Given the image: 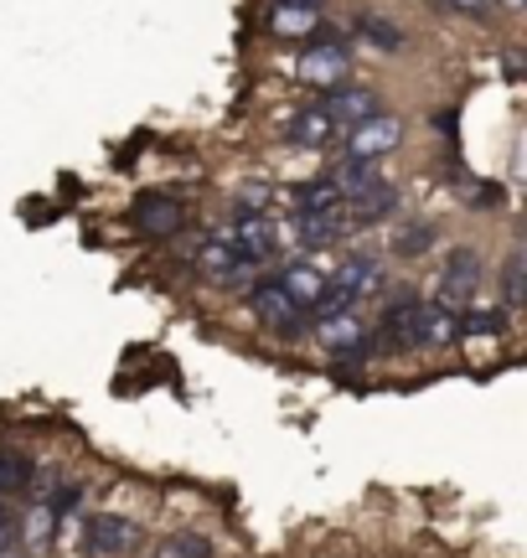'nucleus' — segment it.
<instances>
[{
  "label": "nucleus",
  "instance_id": "0eeeda50",
  "mask_svg": "<svg viewBox=\"0 0 527 558\" xmlns=\"http://www.w3.org/2000/svg\"><path fill=\"white\" fill-rule=\"evenodd\" d=\"M414 347H429V352L461 347V311H455V305H440V300H419V316H414Z\"/></svg>",
  "mask_w": 527,
  "mask_h": 558
},
{
  "label": "nucleus",
  "instance_id": "9d476101",
  "mask_svg": "<svg viewBox=\"0 0 527 558\" xmlns=\"http://www.w3.org/2000/svg\"><path fill=\"white\" fill-rule=\"evenodd\" d=\"M476 284H481V254L476 248H455L445 259V269H440V305H466L470 295H476Z\"/></svg>",
  "mask_w": 527,
  "mask_h": 558
},
{
  "label": "nucleus",
  "instance_id": "5701e85b",
  "mask_svg": "<svg viewBox=\"0 0 527 558\" xmlns=\"http://www.w3.org/2000/svg\"><path fill=\"white\" fill-rule=\"evenodd\" d=\"M52 527H58V512L41 507V501H32V512H26V522H21V538L32 543V554H41V548L52 543Z\"/></svg>",
  "mask_w": 527,
  "mask_h": 558
},
{
  "label": "nucleus",
  "instance_id": "f257e3e1",
  "mask_svg": "<svg viewBox=\"0 0 527 558\" xmlns=\"http://www.w3.org/2000/svg\"><path fill=\"white\" fill-rule=\"evenodd\" d=\"M414 316H419V295H414L408 284L404 290H388L378 326H367V331H372V352H378V357L408 352V347H414Z\"/></svg>",
  "mask_w": 527,
  "mask_h": 558
},
{
  "label": "nucleus",
  "instance_id": "bb28decb",
  "mask_svg": "<svg viewBox=\"0 0 527 558\" xmlns=\"http://www.w3.org/2000/svg\"><path fill=\"white\" fill-rule=\"evenodd\" d=\"M429 243H434V228H429V222H419V228H399V239H393V254L414 259V254H425Z\"/></svg>",
  "mask_w": 527,
  "mask_h": 558
},
{
  "label": "nucleus",
  "instance_id": "39448f33",
  "mask_svg": "<svg viewBox=\"0 0 527 558\" xmlns=\"http://www.w3.org/2000/svg\"><path fill=\"white\" fill-rule=\"evenodd\" d=\"M248 311L269 326V331H280V337H305V311L290 305V295L280 290V279H264L248 290Z\"/></svg>",
  "mask_w": 527,
  "mask_h": 558
},
{
  "label": "nucleus",
  "instance_id": "1a4fd4ad",
  "mask_svg": "<svg viewBox=\"0 0 527 558\" xmlns=\"http://www.w3.org/2000/svg\"><path fill=\"white\" fill-rule=\"evenodd\" d=\"M295 73L305 83H316V88H342L346 73H352V52H346L342 41H321V47H305L301 62H295Z\"/></svg>",
  "mask_w": 527,
  "mask_h": 558
},
{
  "label": "nucleus",
  "instance_id": "4468645a",
  "mask_svg": "<svg viewBox=\"0 0 527 558\" xmlns=\"http://www.w3.org/2000/svg\"><path fill=\"white\" fill-rule=\"evenodd\" d=\"M346 233H352L346 202L336 207V213H295V239H301L305 248H331V243L346 239Z\"/></svg>",
  "mask_w": 527,
  "mask_h": 558
},
{
  "label": "nucleus",
  "instance_id": "412c9836",
  "mask_svg": "<svg viewBox=\"0 0 527 558\" xmlns=\"http://www.w3.org/2000/svg\"><path fill=\"white\" fill-rule=\"evenodd\" d=\"M238 259H244V254H238V248H233L223 233H218V239H207L203 248H197V269H203L207 279H218V284H223V275H228V269H233Z\"/></svg>",
  "mask_w": 527,
  "mask_h": 558
},
{
  "label": "nucleus",
  "instance_id": "6ab92c4d",
  "mask_svg": "<svg viewBox=\"0 0 527 558\" xmlns=\"http://www.w3.org/2000/svg\"><path fill=\"white\" fill-rule=\"evenodd\" d=\"M32 476H37L32 460L21 456V450H5V445H0V501H16L21 492L32 486Z\"/></svg>",
  "mask_w": 527,
  "mask_h": 558
},
{
  "label": "nucleus",
  "instance_id": "c756f323",
  "mask_svg": "<svg viewBox=\"0 0 527 558\" xmlns=\"http://www.w3.org/2000/svg\"><path fill=\"white\" fill-rule=\"evenodd\" d=\"M502 68H507V78H523V52H507V62H502Z\"/></svg>",
  "mask_w": 527,
  "mask_h": 558
},
{
  "label": "nucleus",
  "instance_id": "a878e982",
  "mask_svg": "<svg viewBox=\"0 0 527 558\" xmlns=\"http://www.w3.org/2000/svg\"><path fill=\"white\" fill-rule=\"evenodd\" d=\"M269 202H274V186H269L264 177L238 181V213H259V218H269Z\"/></svg>",
  "mask_w": 527,
  "mask_h": 558
},
{
  "label": "nucleus",
  "instance_id": "dca6fc26",
  "mask_svg": "<svg viewBox=\"0 0 527 558\" xmlns=\"http://www.w3.org/2000/svg\"><path fill=\"white\" fill-rule=\"evenodd\" d=\"M399 213V192L388 186V181H378V186H367L363 197L346 202V218H352V228H372V222H383Z\"/></svg>",
  "mask_w": 527,
  "mask_h": 558
},
{
  "label": "nucleus",
  "instance_id": "7c9ffc66",
  "mask_svg": "<svg viewBox=\"0 0 527 558\" xmlns=\"http://www.w3.org/2000/svg\"><path fill=\"white\" fill-rule=\"evenodd\" d=\"M507 5H512V11H523V5H527V0H507Z\"/></svg>",
  "mask_w": 527,
  "mask_h": 558
},
{
  "label": "nucleus",
  "instance_id": "393cba45",
  "mask_svg": "<svg viewBox=\"0 0 527 558\" xmlns=\"http://www.w3.org/2000/svg\"><path fill=\"white\" fill-rule=\"evenodd\" d=\"M150 558H212V543H207L203 533H176V538L156 543Z\"/></svg>",
  "mask_w": 527,
  "mask_h": 558
},
{
  "label": "nucleus",
  "instance_id": "f03ea898",
  "mask_svg": "<svg viewBox=\"0 0 527 558\" xmlns=\"http://www.w3.org/2000/svg\"><path fill=\"white\" fill-rule=\"evenodd\" d=\"M316 341L331 362L342 367H357V362L372 357V331L357 311H342V316H316Z\"/></svg>",
  "mask_w": 527,
  "mask_h": 558
},
{
  "label": "nucleus",
  "instance_id": "2eb2a0df",
  "mask_svg": "<svg viewBox=\"0 0 527 558\" xmlns=\"http://www.w3.org/2000/svg\"><path fill=\"white\" fill-rule=\"evenodd\" d=\"M316 26H321L316 0H274V11H269V32L274 37H310Z\"/></svg>",
  "mask_w": 527,
  "mask_h": 558
},
{
  "label": "nucleus",
  "instance_id": "c85d7f7f",
  "mask_svg": "<svg viewBox=\"0 0 527 558\" xmlns=\"http://www.w3.org/2000/svg\"><path fill=\"white\" fill-rule=\"evenodd\" d=\"M450 11H461V16H470V21H481L487 16V0H445Z\"/></svg>",
  "mask_w": 527,
  "mask_h": 558
},
{
  "label": "nucleus",
  "instance_id": "4be33fe9",
  "mask_svg": "<svg viewBox=\"0 0 527 558\" xmlns=\"http://www.w3.org/2000/svg\"><path fill=\"white\" fill-rule=\"evenodd\" d=\"M357 37L378 41L383 52H399V47H404V32H399L388 16H378V11H363V16H357Z\"/></svg>",
  "mask_w": 527,
  "mask_h": 558
},
{
  "label": "nucleus",
  "instance_id": "a211bd4d",
  "mask_svg": "<svg viewBox=\"0 0 527 558\" xmlns=\"http://www.w3.org/2000/svg\"><path fill=\"white\" fill-rule=\"evenodd\" d=\"M331 181H336V192H342V202L352 197H363L367 186H378V160H363V156H346L336 171H331Z\"/></svg>",
  "mask_w": 527,
  "mask_h": 558
},
{
  "label": "nucleus",
  "instance_id": "cd10ccee",
  "mask_svg": "<svg viewBox=\"0 0 527 558\" xmlns=\"http://www.w3.org/2000/svg\"><path fill=\"white\" fill-rule=\"evenodd\" d=\"M16 538H21V522L11 512V501H0V558L16 554Z\"/></svg>",
  "mask_w": 527,
  "mask_h": 558
},
{
  "label": "nucleus",
  "instance_id": "f8f14e48",
  "mask_svg": "<svg viewBox=\"0 0 527 558\" xmlns=\"http://www.w3.org/2000/svg\"><path fill=\"white\" fill-rule=\"evenodd\" d=\"M280 290L290 295V305L295 311H316L321 305V295H326V275H321V264H310V259H290V264H280Z\"/></svg>",
  "mask_w": 527,
  "mask_h": 558
},
{
  "label": "nucleus",
  "instance_id": "b1692460",
  "mask_svg": "<svg viewBox=\"0 0 527 558\" xmlns=\"http://www.w3.org/2000/svg\"><path fill=\"white\" fill-rule=\"evenodd\" d=\"M523 254H507V264H502V311H523V300H527V279H523Z\"/></svg>",
  "mask_w": 527,
  "mask_h": 558
},
{
  "label": "nucleus",
  "instance_id": "423d86ee",
  "mask_svg": "<svg viewBox=\"0 0 527 558\" xmlns=\"http://www.w3.org/2000/svg\"><path fill=\"white\" fill-rule=\"evenodd\" d=\"M130 222L140 228L145 239H176V233L186 228V202L166 197V192H145V197L135 202Z\"/></svg>",
  "mask_w": 527,
  "mask_h": 558
},
{
  "label": "nucleus",
  "instance_id": "20e7f679",
  "mask_svg": "<svg viewBox=\"0 0 527 558\" xmlns=\"http://www.w3.org/2000/svg\"><path fill=\"white\" fill-rule=\"evenodd\" d=\"M145 543V527L135 518H124V512H94L88 522V554L94 558H114V554H130V548H140Z\"/></svg>",
  "mask_w": 527,
  "mask_h": 558
},
{
  "label": "nucleus",
  "instance_id": "ddd939ff",
  "mask_svg": "<svg viewBox=\"0 0 527 558\" xmlns=\"http://www.w3.org/2000/svg\"><path fill=\"white\" fill-rule=\"evenodd\" d=\"M399 140H404V120H393V114H372L367 124H357V130H352V150H346V156L383 160Z\"/></svg>",
  "mask_w": 527,
  "mask_h": 558
},
{
  "label": "nucleus",
  "instance_id": "7ed1b4c3",
  "mask_svg": "<svg viewBox=\"0 0 527 558\" xmlns=\"http://www.w3.org/2000/svg\"><path fill=\"white\" fill-rule=\"evenodd\" d=\"M223 239L244 254V259H254L264 269V264L280 259V228L269 218H259V213H238V218L223 228Z\"/></svg>",
  "mask_w": 527,
  "mask_h": 558
},
{
  "label": "nucleus",
  "instance_id": "f3484780",
  "mask_svg": "<svg viewBox=\"0 0 527 558\" xmlns=\"http://www.w3.org/2000/svg\"><path fill=\"white\" fill-rule=\"evenodd\" d=\"M290 202H295V213H336V207H342V192H336L331 177H305L301 186L290 192Z\"/></svg>",
  "mask_w": 527,
  "mask_h": 558
},
{
  "label": "nucleus",
  "instance_id": "aec40b11",
  "mask_svg": "<svg viewBox=\"0 0 527 558\" xmlns=\"http://www.w3.org/2000/svg\"><path fill=\"white\" fill-rule=\"evenodd\" d=\"M507 311L502 305H461V341L466 337H502Z\"/></svg>",
  "mask_w": 527,
  "mask_h": 558
},
{
  "label": "nucleus",
  "instance_id": "6e6552de",
  "mask_svg": "<svg viewBox=\"0 0 527 558\" xmlns=\"http://www.w3.org/2000/svg\"><path fill=\"white\" fill-rule=\"evenodd\" d=\"M321 114L336 124V130H357V124H367L372 114H383V104H378L372 88H352V83H342V88H326Z\"/></svg>",
  "mask_w": 527,
  "mask_h": 558
},
{
  "label": "nucleus",
  "instance_id": "9b49d317",
  "mask_svg": "<svg viewBox=\"0 0 527 558\" xmlns=\"http://www.w3.org/2000/svg\"><path fill=\"white\" fill-rule=\"evenodd\" d=\"M336 124L321 114V104H301V109H290L284 114V140L295 145V150H326V145H336Z\"/></svg>",
  "mask_w": 527,
  "mask_h": 558
}]
</instances>
